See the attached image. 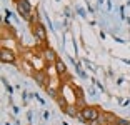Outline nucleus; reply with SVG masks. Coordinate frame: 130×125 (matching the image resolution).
Segmentation results:
<instances>
[{
    "instance_id": "1",
    "label": "nucleus",
    "mask_w": 130,
    "mask_h": 125,
    "mask_svg": "<svg viewBox=\"0 0 130 125\" xmlns=\"http://www.w3.org/2000/svg\"><path fill=\"white\" fill-rule=\"evenodd\" d=\"M78 117L82 118L84 122H93V120H97V118L100 117V114H99V110H97V107H84V108L80 110V115Z\"/></svg>"
},
{
    "instance_id": "2",
    "label": "nucleus",
    "mask_w": 130,
    "mask_h": 125,
    "mask_svg": "<svg viewBox=\"0 0 130 125\" xmlns=\"http://www.w3.org/2000/svg\"><path fill=\"white\" fill-rule=\"evenodd\" d=\"M17 8H19V13L23 17V19L30 20L32 7H30V4H28V0H19V2H17Z\"/></svg>"
},
{
    "instance_id": "3",
    "label": "nucleus",
    "mask_w": 130,
    "mask_h": 125,
    "mask_svg": "<svg viewBox=\"0 0 130 125\" xmlns=\"http://www.w3.org/2000/svg\"><path fill=\"white\" fill-rule=\"evenodd\" d=\"M34 35H35V38H37L38 42H45L47 40V30H45V27L43 25H35L34 27Z\"/></svg>"
},
{
    "instance_id": "4",
    "label": "nucleus",
    "mask_w": 130,
    "mask_h": 125,
    "mask_svg": "<svg viewBox=\"0 0 130 125\" xmlns=\"http://www.w3.org/2000/svg\"><path fill=\"white\" fill-rule=\"evenodd\" d=\"M0 60L4 62V64H13L15 62V55H13V52L8 49H2V55H0Z\"/></svg>"
},
{
    "instance_id": "5",
    "label": "nucleus",
    "mask_w": 130,
    "mask_h": 125,
    "mask_svg": "<svg viewBox=\"0 0 130 125\" xmlns=\"http://www.w3.org/2000/svg\"><path fill=\"white\" fill-rule=\"evenodd\" d=\"M55 70H57V73H65V70H67V68H65V64L63 62L60 60V58H57V60H55Z\"/></svg>"
},
{
    "instance_id": "6",
    "label": "nucleus",
    "mask_w": 130,
    "mask_h": 125,
    "mask_svg": "<svg viewBox=\"0 0 130 125\" xmlns=\"http://www.w3.org/2000/svg\"><path fill=\"white\" fill-rule=\"evenodd\" d=\"M43 58H45V60H48V62L57 60V58H55V53L52 52V50H45V52H43Z\"/></svg>"
},
{
    "instance_id": "7",
    "label": "nucleus",
    "mask_w": 130,
    "mask_h": 125,
    "mask_svg": "<svg viewBox=\"0 0 130 125\" xmlns=\"http://www.w3.org/2000/svg\"><path fill=\"white\" fill-rule=\"evenodd\" d=\"M65 112H67L70 117H77V115H80V114H77L75 107H72V105H67V107H65Z\"/></svg>"
},
{
    "instance_id": "8",
    "label": "nucleus",
    "mask_w": 130,
    "mask_h": 125,
    "mask_svg": "<svg viewBox=\"0 0 130 125\" xmlns=\"http://www.w3.org/2000/svg\"><path fill=\"white\" fill-rule=\"evenodd\" d=\"M119 125H130V122H122V120H120Z\"/></svg>"
}]
</instances>
